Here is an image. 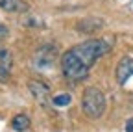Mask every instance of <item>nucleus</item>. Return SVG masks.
I'll return each instance as SVG.
<instances>
[{"mask_svg":"<svg viewBox=\"0 0 133 132\" xmlns=\"http://www.w3.org/2000/svg\"><path fill=\"white\" fill-rule=\"evenodd\" d=\"M28 88H30V93L35 97V101H39L41 104H44V102L48 101L50 89H48L46 84H43L41 80H31L30 84H28Z\"/></svg>","mask_w":133,"mask_h":132,"instance_id":"6","label":"nucleus"},{"mask_svg":"<svg viewBox=\"0 0 133 132\" xmlns=\"http://www.w3.org/2000/svg\"><path fill=\"white\" fill-rule=\"evenodd\" d=\"M8 34H9V30H8V26H4V24H0V41H4V39L8 37Z\"/></svg>","mask_w":133,"mask_h":132,"instance_id":"11","label":"nucleus"},{"mask_svg":"<svg viewBox=\"0 0 133 132\" xmlns=\"http://www.w3.org/2000/svg\"><path fill=\"white\" fill-rule=\"evenodd\" d=\"M13 69V56L6 47H0V82H8Z\"/></svg>","mask_w":133,"mask_h":132,"instance_id":"3","label":"nucleus"},{"mask_svg":"<svg viewBox=\"0 0 133 132\" xmlns=\"http://www.w3.org/2000/svg\"><path fill=\"white\" fill-rule=\"evenodd\" d=\"M11 127L17 132H24V130L30 128V117H28L26 113H17L15 117L11 119Z\"/></svg>","mask_w":133,"mask_h":132,"instance_id":"8","label":"nucleus"},{"mask_svg":"<svg viewBox=\"0 0 133 132\" xmlns=\"http://www.w3.org/2000/svg\"><path fill=\"white\" fill-rule=\"evenodd\" d=\"M91 22H92V19H87V21L79 22V24H78V30H85V32H94V30H98L100 26H102V21H96L94 24H91Z\"/></svg>","mask_w":133,"mask_h":132,"instance_id":"9","label":"nucleus"},{"mask_svg":"<svg viewBox=\"0 0 133 132\" xmlns=\"http://www.w3.org/2000/svg\"><path fill=\"white\" fill-rule=\"evenodd\" d=\"M52 102H54L56 106H66V104H70V95H66V93L57 95V97H54Z\"/></svg>","mask_w":133,"mask_h":132,"instance_id":"10","label":"nucleus"},{"mask_svg":"<svg viewBox=\"0 0 133 132\" xmlns=\"http://www.w3.org/2000/svg\"><path fill=\"white\" fill-rule=\"evenodd\" d=\"M0 9L8 13H24L28 11V4L24 0H0Z\"/></svg>","mask_w":133,"mask_h":132,"instance_id":"7","label":"nucleus"},{"mask_svg":"<svg viewBox=\"0 0 133 132\" xmlns=\"http://www.w3.org/2000/svg\"><path fill=\"white\" fill-rule=\"evenodd\" d=\"M81 108L85 112V115H89L91 119H98L100 115L105 112V97H104V91L100 88H87L83 91V97H81Z\"/></svg>","mask_w":133,"mask_h":132,"instance_id":"2","label":"nucleus"},{"mask_svg":"<svg viewBox=\"0 0 133 132\" xmlns=\"http://www.w3.org/2000/svg\"><path fill=\"white\" fill-rule=\"evenodd\" d=\"M133 76V58L126 56L118 61V65H116V80H118V84L124 86L128 78Z\"/></svg>","mask_w":133,"mask_h":132,"instance_id":"4","label":"nucleus"},{"mask_svg":"<svg viewBox=\"0 0 133 132\" xmlns=\"http://www.w3.org/2000/svg\"><path fill=\"white\" fill-rule=\"evenodd\" d=\"M57 54V48L54 47H41L35 54V65L37 67H50V63L54 61V56Z\"/></svg>","mask_w":133,"mask_h":132,"instance_id":"5","label":"nucleus"},{"mask_svg":"<svg viewBox=\"0 0 133 132\" xmlns=\"http://www.w3.org/2000/svg\"><path fill=\"white\" fill-rule=\"evenodd\" d=\"M126 132H133V117L126 123Z\"/></svg>","mask_w":133,"mask_h":132,"instance_id":"12","label":"nucleus"},{"mask_svg":"<svg viewBox=\"0 0 133 132\" xmlns=\"http://www.w3.org/2000/svg\"><path fill=\"white\" fill-rule=\"evenodd\" d=\"M109 50V45L104 39H87L76 47H72L70 50H66L61 56V71L66 80H83L94 61L98 58H102Z\"/></svg>","mask_w":133,"mask_h":132,"instance_id":"1","label":"nucleus"}]
</instances>
